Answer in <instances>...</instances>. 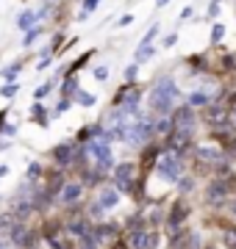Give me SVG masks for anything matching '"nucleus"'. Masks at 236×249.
<instances>
[{"label": "nucleus", "instance_id": "obj_41", "mask_svg": "<svg viewBox=\"0 0 236 249\" xmlns=\"http://www.w3.org/2000/svg\"><path fill=\"white\" fill-rule=\"evenodd\" d=\"M206 249H217V247H206Z\"/></svg>", "mask_w": 236, "mask_h": 249}, {"label": "nucleus", "instance_id": "obj_1", "mask_svg": "<svg viewBox=\"0 0 236 249\" xmlns=\"http://www.w3.org/2000/svg\"><path fill=\"white\" fill-rule=\"evenodd\" d=\"M175 97H178V89H175V83L170 78H164L156 83V89L150 91V108H153V114L164 116L175 111Z\"/></svg>", "mask_w": 236, "mask_h": 249}, {"label": "nucleus", "instance_id": "obj_37", "mask_svg": "<svg viewBox=\"0 0 236 249\" xmlns=\"http://www.w3.org/2000/svg\"><path fill=\"white\" fill-rule=\"evenodd\" d=\"M3 133H6V136H14V133H17V124H9V127H3Z\"/></svg>", "mask_w": 236, "mask_h": 249}, {"label": "nucleus", "instance_id": "obj_6", "mask_svg": "<svg viewBox=\"0 0 236 249\" xmlns=\"http://www.w3.org/2000/svg\"><path fill=\"white\" fill-rule=\"evenodd\" d=\"M203 119H206V124H211V127H222V124H228V108L211 103V106L203 111Z\"/></svg>", "mask_w": 236, "mask_h": 249}, {"label": "nucleus", "instance_id": "obj_14", "mask_svg": "<svg viewBox=\"0 0 236 249\" xmlns=\"http://www.w3.org/2000/svg\"><path fill=\"white\" fill-rule=\"evenodd\" d=\"M147 238H150V232H145V230H131L128 232L131 249H147Z\"/></svg>", "mask_w": 236, "mask_h": 249}, {"label": "nucleus", "instance_id": "obj_32", "mask_svg": "<svg viewBox=\"0 0 236 249\" xmlns=\"http://www.w3.org/2000/svg\"><path fill=\"white\" fill-rule=\"evenodd\" d=\"M47 91H50V83H47V86H39L37 91H34V100H42L47 94Z\"/></svg>", "mask_w": 236, "mask_h": 249}, {"label": "nucleus", "instance_id": "obj_26", "mask_svg": "<svg viewBox=\"0 0 236 249\" xmlns=\"http://www.w3.org/2000/svg\"><path fill=\"white\" fill-rule=\"evenodd\" d=\"M67 108H70V100H67V97H61V100H59V103H56L53 114H56V116H61L64 111H67Z\"/></svg>", "mask_w": 236, "mask_h": 249}, {"label": "nucleus", "instance_id": "obj_25", "mask_svg": "<svg viewBox=\"0 0 236 249\" xmlns=\"http://www.w3.org/2000/svg\"><path fill=\"white\" fill-rule=\"evenodd\" d=\"M20 67H22V64H11V67H6V70H3V78H6V80H11V78H17V72H20Z\"/></svg>", "mask_w": 236, "mask_h": 249}, {"label": "nucleus", "instance_id": "obj_16", "mask_svg": "<svg viewBox=\"0 0 236 249\" xmlns=\"http://www.w3.org/2000/svg\"><path fill=\"white\" fill-rule=\"evenodd\" d=\"M222 244L228 249H236V224H225L222 227Z\"/></svg>", "mask_w": 236, "mask_h": 249}, {"label": "nucleus", "instance_id": "obj_23", "mask_svg": "<svg viewBox=\"0 0 236 249\" xmlns=\"http://www.w3.org/2000/svg\"><path fill=\"white\" fill-rule=\"evenodd\" d=\"M150 55H153V47H139V50H137V55H134V58H137V64H142V61H147Z\"/></svg>", "mask_w": 236, "mask_h": 249}, {"label": "nucleus", "instance_id": "obj_24", "mask_svg": "<svg viewBox=\"0 0 236 249\" xmlns=\"http://www.w3.org/2000/svg\"><path fill=\"white\" fill-rule=\"evenodd\" d=\"M156 34H158V25H153L150 31H147V34H145V39L139 42V47H150V42H153V36H156Z\"/></svg>", "mask_w": 236, "mask_h": 249}, {"label": "nucleus", "instance_id": "obj_28", "mask_svg": "<svg viewBox=\"0 0 236 249\" xmlns=\"http://www.w3.org/2000/svg\"><path fill=\"white\" fill-rule=\"evenodd\" d=\"M98 3H100V0H83V14H92V11H95V9H98Z\"/></svg>", "mask_w": 236, "mask_h": 249}, {"label": "nucleus", "instance_id": "obj_31", "mask_svg": "<svg viewBox=\"0 0 236 249\" xmlns=\"http://www.w3.org/2000/svg\"><path fill=\"white\" fill-rule=\"evenodd\" d=\"M39 175H42V166L39 163H31L28 166V178H39Z\"/></svg>", "mask_w": 236, "mask_h": 249}, {"label": "nucleus", "instance_id": "obj_2", "mask_svg": "<svg viewBox=\"0 0 236 249\" xmlns=\"http://www.w3.org/2000/svg\"><path fill=\"white\" fill-rule=\"evenodd\" d=\"M156 169H158V175H161L164 180H170V183L181 180V175H183L181 158H178L175 152H170V150L158 152V158H156Z\"/></svg>", "mask_w": 236, "mask_h": 249}, {"label": "nucleus", "instance_id": "obj_22", "mask_svg": "<svg viewBox=\"0 0 236 249\" xmlns=\"http://www.w3.org/2000/svg\"><path fill=\"white\" fill-rule=\"evenodd\" d=\"M17 91H20V86H17V83H6V86L0 89V94H3L6 100H11L14 94H17Z\"/></svg>", "mask_w": 236, "mask_h": 249}, {"label": "nucleus", "instance_id": "obj_11", "mask_svg": "<svg viewBox=\"0 0 236 249\" xmlns=\"http://www.w3.org/2000/svg\"><path fill=\"white\" fill-rule=\"evenodd\" d=\"M186 216H189V205L178 199V202L173 205V211H170V224H173V227H178V224L186 222Z\"/></svg>", "mask_w": 236, "mask_h": 249}, {"label": "nucleus", "instance_id": "obj_38", "mask_svg": "<svg viewBox=\"0 0 236 249\" xmlns=\"http://www.w3.org/2000/svg\"><path fill=\"white\" fill-rule=\"evenodd\" d=\"M228 152H231V155H236V139L231 144H228Z\"/></svg>", "mask_w": 236, "mask_h": 249}, {"label": "nucleus", "instance_id": "obj_7", "mask_svg": "<svg viewBox=\"0 0 236 249\" xmlns=\"http://www.w3.org/2000/svg\"><path fill=\"white\" fill-rule=\"evenodd\" d=\"M173 124H175V130H186V133H189V130H192V124H195V111H192V106H181V108H175Z\"/></svg>", "mask_w": 236, "mask_h": 249}, {"label": "nucleus", "instance_id": "obj_19", "mask_svg": "<svg viewBox=\"0 0 236 249\" xmlns=\"http://www.w3.org/2000/svg\"><path fill=\"white\" fill-rule=\"evenodd\" d=\"M61 91H64V97H67V100H70V94H78V91H81V89H78V80L67 78V80H64V86H61Z\"/></svg>", "mask_w": 236, "mask_h": 249}, {"label": "nucleus", "instance_id": "obj_18", "mask_svg": "<svg viewBox=\"0 0 236 249\" xmlns=\"http://www.w3.org/2000/svg\"><path fill=\"white\" fill-rule=\"evenodd\" d=\"M31 116L39 119L42 127H47V116H45V106H42V103H34V106H31Z\"/></svg>", "mask_w": 236, "mask_h": 249}, {"label": "nucleus", "instance_id": "obj_21", "mask_svg": "<svg viewBox=\"0 0 236 249\" xmlns=\"http://www.w3.org/2000/svg\"><path fill=\"white\" fill-rule=\"evenodd\" d=\"M39 34H42V28H31V31H28V34H25V39H22V45H25V47H31V45H34V42H37V36Z\"/></svg>", "mask_w": 236, "mask_h": 249}, {"label": "nucleus", "instance_id": "obj_29", "mask_svg": "<svg viewBox=\"0 0 236 249\" xmlns=\"http://www.w3.org/2000/svg\"><path fill=\"white\" fill-rule=\"evenodd\" d=\"M225 108H228V114H236V91H234V94H228Z\"/></svg>", "mask_w": 236, "mask_h": 249}, {"label": "nucleus", "instance_id": "obj_33", "mask_svg": "<svg viewBox=\"0 0 236 249\" xmlns=\"http://www.w3.org/2000/svg\"><path fill=\"white\" fill-rule=\"evenodd\" d=\"M219 14V0H211V9H209V17H217Z\"/></svg>", "mask_w": 236, "mask_h": 249}, {"label": "nucleus", "instance_id": "obj_8", "mask_svg": "<svg viewBox=\"0 0 236 249\" xmlns=\"http://www.w3.org/2000/svg\"><path fill=\"white\" fill-rule=\"evenodd\" d=\"M45 17V11H22L17 17V28H22V31H31V28H37V22Z\"/></svg>", "mask_w": 236, "mask_h": 249}, {"label": "nucleus", "instance_id": "obj_40", "mask_svg": "<svg viewBox=\"0 0 236 249\" xmlns=\"http://www.w3.org/2000/svg\"><path fill=\"white\" fill-rule=\"evenodd\" d=\"M231 211H234V216H236V202H234V208H231Z\"/></svg>", "mask_w": 236, "mask_h": 249}, {"label": "nucleus", "instance_id": "obj_39", "mask_svg": "<svg viewBox=\"0 0 236 249\" xmlns=\"http://www.w3.org/2000/svg\"><path fill=\"white\" fill-rule=\"evenodd\" d=\"M170 0H156V9H161V6H167Z\"/></svg>", "mask_w": 236, "mask_h": 249}, {"label": "nucleus", "instance_id": "obj_36", "mask_svg": "<svg viewBox=\"0 0 236 249\" xmlns=\"http://www.w3.org/2000/svg\"><path fill=\"white\" fill-rule=\"evenodd\" d=\"M192 14H195V11H192V6H186V9H183V11H181V19H189V17H192Z\"/></svg>", "mask_w": 236, "mask_h": 249}, {"label": "nucleus", "instance_id": "obj_13", "mask_svg": "<svg viewBox=\"0 0 236 249\" xmlns=\"http://www.w3.org/2000/svg\"><path fill=\"white\" fill-rule=\"evenodd\" d=\"M53 158L59 166H70V160H73V147L70 144H59L53 150Z\"/></svg>", "mask_w": 236, "mask_h": 249}, {"label": "nucleus", "instance_id": "obj_9", "mask_svg": "<svg viewBox=\"0 0 236 249\" xmlns=\"http://www.w3.org/2000/svg\"><path fill=\"white\" fill-rule=\"evenodd\" d=\"M81 196H83V186H81V183H67L64 191H61V202L64 205H73V202H78Z\"/></svg>", "mask_w": 236, "mask_h": 249}, {"label": "nucleus", "instance_id": "obj_12", "mask_svg": "<svg viewBox=\"0 0 236 249\" xmlns=\"http://www.w3.org/2000/svg\"><path fill=\"white\" fill-rule=\"evenodd\" d=\"M119 202V194H117V188H103L98 194V205L106 211V208H114V205Z\"/></svg>", "mask_w": 236, "mask_h": 249}, {"label": "nucleus", "instance_id": "obj_30", "mask_svg": "<svg viewBox=\"0 0 236 249\" xmlns=\"http://www.w3.org/2000/svg\"><path fill=\"white\" fill-rule=\"evenodd\" d=\"M95 78L106 80V78H109V67H95Z\"/></svg>", "mask_w": 236, "mask_h": 249}, {"label": "nucleus", "instance_id": "obj_35", "mask_svg": "<svg viewBox=\"0 0 236 249\" xmlns=\"http://www.w3.org/2000/svg\"><path fill=\"white\" fill-rule=\"evenodd\" d=\"M134 22V14H125V17H119V25H131Z\"/></svg>", "mask_w": 236, "mask_h": 249}, {"label": "nucleus", "instance_id": "obj_17", "mask_svg": "<svg viewBox=\"0 0 236 249\" xmlns=\"http://www.w3.org/2000/svg\"><path fill=\"white\" fill-rule=\"evenodd\" d=\"M75 103H78V106H83V108H92L95 103H98V97H95V94H89V91H78V94H75Z\"/></svg>", "mask_w": 236, "mask_h": 249}, {"label": "nucleus", "instance_id": "obj_4", "mask_svg": "<svg viewBox=\"0 0 236 249\" xmlns=\"http://www.w3.org/2000/svg\"><path fill=\"white\" fill-rule=\"evenodd\" d=\"M134 178H137V166L134 163H119L114 169V186L117 191H134Z\"/></svg>", "mask_w": 236, "mask_h": 249}, {"label": "nucleus", "instance_id": "obj_5", "mask_svg": "<svg viewBox=\"0 0 236 249\" xmlns=\"http://www.w3.org/2000/svg\"><path fill=\"white\" fill-rule=\"evenodd\" d=\"M189 147H192V136L186 130H173L170 139H167V150L175 152V155H183Z\"/></svg>", "mask_w": 236, "mask_h": 249}, {"label": "nucleus", "instance_id": "obj_3", "mask_svg": "<svg viewBox=\"0 0 236 249\" xmlns=\"http://www.w3.org/2000/svg\"><path fill=\"white\" fill-rule=\"evenodd\" d=\"M86 152L98 160V169L100 172H109L111 169V147L106 142H89V144H86Z\"/></svg>", "mask_w": 236, "mask_h": 249}, {"label": "nucleus", "instance_id": "obj_34", "mask_svg": "<svg viewBox=\"0 0 236 249\" xmlns=\"http://www.w3.org/2000/svg\"><path fill=\"white\" fill-rule=\"evenodd\" d=\"M175 42H178V34H170L167 39H164V47H173Z\"/></svg>", "mask_w": 236, "mask_h": 249}, {"label": "nucleus", "instance_id": "obj_27", "mask_svg": "<svg viewBox=\"0 0 236 249\" xmlns=\"http://www.w3.org/2000/svg\"><path fill=\"white\" fill-rule=\"evenodd\" d=\"M137 72H139V64H131V67L125 70V80H128V83H134V78H137Z\"/></svg>", "mask_w": 236, "mask_h": 249}, {"label": "nucleus", "instance_id": "obj_10", "mask_svg": "<svg viewBox=\"0 0 236 249\" xmlns=\"http://www.w3.org/2000/svg\"><path fill=\"white\" fill-rule=\"evenodd\" d=\"M231 194V186H228V180H214L209 186V199L211 202H219V199H225Z\"/></svg>", "mask_w": 236, "mask_h": 249}, {"label": "nucleus", "instance_id": "obj_15", "mask_svg": "<svg viewBox=\"0 0 236 249\" xmlns=\"http://www.w3.org/2000/svg\"><path fill=\"white\" fill-rule=\"evenodd\" d=\"M186 106H192V108H203V111H206V108L211 106V97L206 94V91H195V94H189V103H186Z\"/></svg>", "mask_w": 236, "mask_h": 249}, {"label": "nucleus", "instance_id": "obj_20", "mask_svg": "<svg viewBox=\"0 0 236 249\" xmlns=\"http://www.w3.org/2000/svg\"><path fill=\"white\" fill-rule=\"evenodd\" d=\"M222 39H225V25L217 22V25L211 28V42H222Z\"/></svg>", "mask_w": 236, "mask_h": 249}]
</instances>
